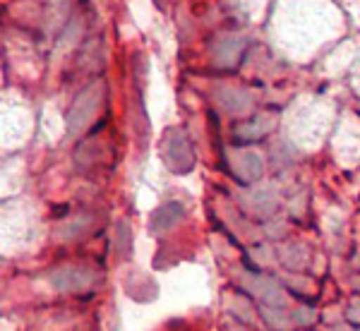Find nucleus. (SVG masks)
<instances>
[{"instance_id": "1", "label": "nucleus", "mask_w": 360, "mask_h": 331, "mask_svg": "<svg viewBox=\"0 0 360 331\" xmlns=\"http://www.w3.org/2000/svg\"><path fill=\"white\" fill-rule=\"evenodd\" d=\"M161 159H164L168 171L176 173V176L193 173L197 164V154L190 137L180 127H168L164 132V137H161Z\"/></svg>"}, {"instance_id": "2", "label": "nucleus", "mask_w": 360, "mask_h": 331, "mask_svg": "<svg viewBox=\"0 0 360 331\" xmlns=\"http://www.w3.org/2000/svg\"><path fill=\"white\" fill-rule=\"evenodd\" d=\"M103 98V84H91L75 98L72 108L68 113V135H79L86 125L94 120L98 106H101Z\"/></svg>"}, {"instance_id": "3", "label": "nucleus", "mask_w": 360, "mask_h": 331, "mask_svg": "<svg viewBox=\"0 0 360 331\" xmlns=\"http://www.w3.org/2000/svg\"><path fill=\"white\" fill-rule=\"evenodd\" d=\"M51 286L63 293H79L84 288H91V283L96 281V274L86 266L79 264H65L58 266L56 271H51Z\"/></svg>"}, {"instance_id": "4", "label": "nucleus", "mask_w": 360, "mask_h": 331, "mask_svg": "<svg viewBox=\"0 0 360 331\" xmlns=\"http://www.w3.org/2000/svg\"><path fill=\"white\" fill-rule=\"evenodd\" d=\"M245 56V39L238 37H221L212 46V60L219 70H233L240 65Z\"/></svg>"}, {"instance_id": "5", "label": "nucleus", "mask_w": 360, "mask_h": 331, "mask_svg": "<svg viewBox=\"0 0 360 331\" xmlns=\"http://www.w3.org/2000/svg\"><path fill=\"white\" fill-rule=\"evenodd\" d=\"M188 216V209H185L183 202H164L161 207H156L149 216V233L152 235H161L168 233L171 228Z\"/></svg>"}, {"instance_id": "6", "label": "nucleus", "mask_w": 360, "mask_h": 331, "mask_svg": "<svg viewBox=\"0 0 360 331\" xmlns=\"http://www.w3.org/2000/svg\"><path fill=\"white\" fill-rule=\"evenodd\" d=\"M231 171L236 173V178L240 180V183H245V185L257 183L264 173V161H262V156L255 152H240L233 159V164H231Z\"/></svg>"}, {"instance_id": "7", "label": "nucleus", "mask_w": 360, "mask_h": 331, "mask_svg": "<svg viewBox=\"0 0 360 331\" xmlns=\"http://www.w3.org/2000/svg\"><path fill=\"white\" fill-rule=\"evenodd\" d=\"M219 103L229 110V113H248L255 108V98L250 91L238 89V86H229V89L219 91Z\"/></svg>"}, {"instance_id": "8", "label": "nucleus", "mask_w": 360, "mask_h": 331, "mask_svg": "<svg viewBox=\"0 0 360 331\" xmlns=\"http://www.w3.org/2000/svg\"><path fill=\"white\" fill-rule=\"evenodd\" d=\"M252 293L257 295L259 300L266 305V307H283V290L278 288V283L274 281V278H255L252 281Z\"/></svg>"}, {"instance_id": "9", "label": "nucleus", "mask_w": 360, "mask_h": 331, "mask_svg": "<svg viewBox=\"0 0 360 331\" xmlns=\"http://www.w3.org/2000/svg\"><path fill=\"white\" fill-rule=\"evenodd\" d=\"M269 132V123L264 118H252L248 123L238 125L233 130V139L238 144H250V142H259L262 137H266Z\"/></svg>"}, {"instance_id": "10", "label": "nucleus", "mask_w": 360, "mask_h": 331, "mask_svg": "<svg viewBox=\"0 0 360 331\" xmlns=\"http://www.w3.org/2000/svg\"><path fill=\"white\" fill-rule=\"evenodd\" d=\"M310 262V252H307V247L298 245V242H293V245L283 247L281 249V264H286L288 269H303Z\"/></svg>"}, {"instance_id": "11", "label": "nucleus", "mask_w": 360, "mask_h": 331, "mask_svg": "<svg viewBox=\"0 0 360 331\" xmlns=\"http://www.w3.org/2000/svg\"><path fill=\"white\" fill-rule=\"evenodd\" d=\"M250 205H252V209L259 214V216H269V214L276 209L274 193H271V190H257V193L250 197Z\"/></svg>"}, {"instance_id": "12", "label": "nucleus", "mask_w": 360, "mask_h": 331, "mask_svg": "<svg viewBox=\"0 0 360 331\" xmlns=\"http://www.w3.org/2000/svg\"><path fill=\"white\" fill-rule=\"evenodd\" d=\"M346 319L351 324H356V327H360V298L353 300L351 305H348V310H346Z\"/></svg>"}, {"instance_id": "13", "label": "nucleus", "mask_w": 360, "mask_h": 331, "mask_svg": "<svg viewBox=\"0 0 360 331\" xmlns=\"http://www.w3.org/2000/svg\"><path fill=\"white\" fill-rule=\"evenodd\" d=\"M312 317H315V315H312L310 310H295V312H293V322H295V324H303V327H307V324L315 322Z\"/></svg>"}, {"instance_id": "14", "label": "nucleus", "mask_w": 360, "mask_h": 331, "mask_svg": "<svg viewBox=\"0 0 360 331\" xmlns=\"http://www.w3.org/2000/svg\"><path fill=\"white\" fill-rule=\"evenodd\" d=\"M154 5H156V8L164 10V8H166V0H154Z\"/></svg>"}, {"instance_id": "15", "label": "nucleus", "mask_w": 360, "mask_h": 331, "mask_svg": "<svg viewBox=\"0 0 360 331\" xmlns=\"http://www.w3.org/2000/svg\"><path fill=\"white\" fill-rule=\"evenodd\" d=\"M336 331H353V329H348V327H344V329H336Z\"/></svg>"}]
</instances>
